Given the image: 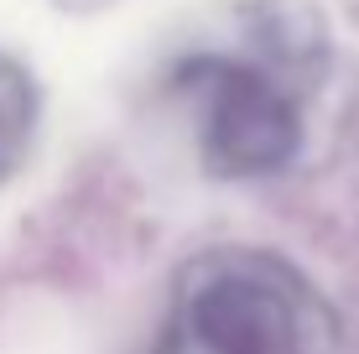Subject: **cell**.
<instances>
[{
    "mask_svg": "<svg viewBox=\"0 0 359 354\" xmlns=\"http://www.w3.org/2000/svg\"><path fill=\"white\" fill-rule=\"evenodd\" d=\"M36 125H42V89L16 57L0 53V182H11L32 156Z\"/></svg>",
    "mask_w": 359,
    "mask_h": 354,
    "instance_id": "3957f363",
    "label": "cell"
},
{
    "mask_svg": "<svg viewBox=\"0 0 359 354\" xmlns=\"http://www.w3.org/2000/svg\"><path fill=\"white\" fill-rule=\"evenodd\" d=\"M156 354H339V318L287 255L214 245L172 276Z\"/></svg>",
    "mask_w": 359,
    "mask_h": 354,
    "instance_id": "6da1fadb",
    "label": "cell"
},
{
    "mask_svg": "<svg viewBox=\"0 0 359 354\" xmlns=\"http://www.w3.org/2000/svg\"><path fill=\"white\" fill-rule=\"evenodd\" d=\"M250 57L193 53L172 68V89L193 115L198 162L208 177L255 182L287 172L302 151V104L297 83H307L276 53L250 42Z\"/></svg>",
    "mask_w": 359,
    "mask_h": 354,
    "instance_id": "7a4b0ae2",
    "label": "cell"
}]
</instances>
